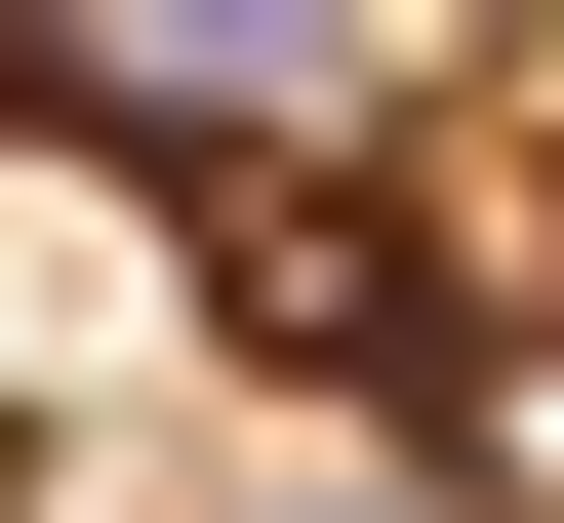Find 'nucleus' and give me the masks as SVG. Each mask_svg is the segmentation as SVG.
<instances>
[{"mask_svg":"<svg viewBox=\"0 0 564 523\" xmlns=\"http://www.w3.org/2000/svg\"><path fill=\"white\" fill-rule=\"evenodd\" d=\"M403 81H444V0H0V121H121V162L282 201V242H323V162Z\"/></svg>","mask_w":564,"mask_h":523,"instance_id":"nucleus-1","label":"nucleus"}]
</instances>
